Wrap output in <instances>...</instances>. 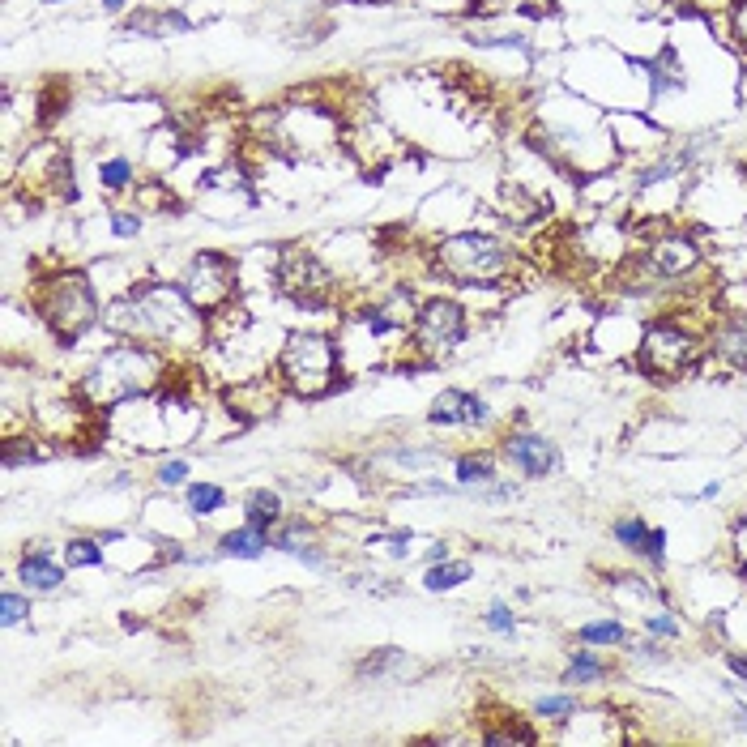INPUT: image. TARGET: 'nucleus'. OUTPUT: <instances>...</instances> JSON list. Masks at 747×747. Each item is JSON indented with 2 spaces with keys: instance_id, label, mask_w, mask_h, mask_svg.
<instances>
[{
  "instance_id": "1",
  "label": "nucleus",
  "mask_w": 747,
  "mask_h": 747,
  "mask_svg": "<svg viewBox=\"0 0 747 747\" xmlns=\"http://www.w3.org/2000/svg\"><path fill=\"white\" fill-rule=\"evenodd\" d=\"M103 325L124 342H146L158 351H184L210 338V321L188 304L180 286L133 282L116 304H107Z\"/></svg>"
},
{
  "instance_id": "2",
  "label": "nucleus",
  "mask_w": 747,
  "mask_h": 747,
  "mask_svg": "<svg viewBox=\"0 0 747 747\" xmlns=\"http://www.w3.org/2000/svg\"><path fill=\"white\" fill-rule=\"evenodd\" d=\"M167 372H171L167 351L146 346V342L116 338L86 368V376L77 380V393H82L94 410H116L124 402H141V397L158 393V389H163V380H167Z\"/></svg>"
},
{
  "instance_id": "3",
  "label": "nucleus",
  "mask_w": 747,
  "mask_h": 747,
  "mask_svg": "<svg viewBox=\"0 0 747 747\" xmlns=\"http://www.w3.org/2000/svg\"><path fill=\"white\" fill-rule=\"evenodd\" d=\"M427 269L436 278L462 286V291H491V286L513 282V274L521 269L517 248L500 240V235L487 231H457L444 235V240L432 244L427 252Z\"/></svg>"
},
{
  "instance_id": "4",
  "label": "nucleus",
  "mask_w": 747,
  "mask_h": 747,
  "mask_svg": "<svg viewBox=\"0 0 747 747\" xmlns=\"http://www.w3.org/2000/svg\"><path fill=\"white\" fill-rule=\"evenodd\" d=\"M709 325H713L709 316H696V312L654 316L641 329V342H637L641 376H649L654 385H675V380L692 376L709 351Z\"/></svg>"
},
{
  "instance_id": "5",
  "label": "nucleus",
  "mask_w": 747,
  "mask_h": 747,
  "mask_svg": "<svg viewBox=\"0 0 747 747\" xmlns=\"http://www.w3.org/2000/svg\"><path fill=\"white\" fill-rule=\"evenodd\" d=\"M30 304H35L39 321L52 329V338L60 346H77L103 325L107 304L99 295V286L86 269H56V274H43L30 291Z\"/></svg>"
},
{
  "instance_id": "6",
  "label": "nucleus",
  "mask_w": 747,
  "mask_h": 747,
  "mask_svg": "<svg viewBox=\"0 0 747 747\" xmlns=\"http://www.w3.org/2000/svg\"><path fill=\"white\" fill-rule=\"evenodd\" d=\"M274 376L282 380V389L291 397H304V402H316V397H329L351 385V376L342 368V346L329 333L316 329H295L286 333Z\"/></svg>"
},
{
  "instance_id": "7",
  "label": "nucleus",
  "mask_w": 747,
  "mask_h": 747,
  "mask_svg": "<svg viewBox=\"0 0 747 747\" xmlns=\"http://www.w3.org/2000/svg\"><path fill=\"white\" fill-rule=\"evenodd\" d=\"M274 291L282 299H291V304L308 308V312H325V308L338 304L342 282L312 248L286 244L278 252V261H274Z\"/></svg>"
},
{
  "instance_id": "8",
  "label": "nucleus",
  "mask_w": 747,
  "mask_h": 747,
  "mask_svg": "<svg viewBox=\"0 0 747 747\" xmlns=\"http://www.w3.org/2000/svg\"><path fill=\"white\" fill-rule=\"evenodd\" d=\"M466 333H470V308L462 304V299L432 295V299L419 304L415 329H410V338H406V351L415 355L419 368H432V363L453 355L457 346L466 342Z\"/></svg>"
},
{
  "instance_id": "9",
  "label": "nucleus",
  "mask_w": 747,
  "mask_h": 747,
  "mask_svg": "<svg viewBox=\"0 0 747 747\" xmlns=\"http://www.w3.org/2000/svg\"><path fill=\"white\" fill-rule=\"evenodd\" d=\"M180 291L188 295V304L210 321L214 312L231 308L235 295H240V265H235V257H227V252L205 248V252H197V257L184 265Z\"/></svg>"
},
{
  "instance_id": "10",
  "label": "nucleus",
  "mask_w": 747,
  "mask_h": 747,
  "mask_svg": "<svg viewBox=\"0 0 747 747\" xmlns=\"http://www.w3.org/2000/svg\"><path fill=\"white\" fill-rule=\"evenodd\" d=\"M641 261L654 269V278L662 282V291H671V286L688 282L696 269H701V248H696L692 235L666 227V231H658L654 240L641 248Z\"/></svg>"
},
{
  "instance_id": "11",
  "label": "nucleus",
  "mask_w": 747,
  "mask_h": 747,
  "mask_svg": "<svg viewBox=\"0 0 747 747\" xmlns=\"http://www.w3.org/2000/svg\"><path fill=\"white\" fill-rule=\"evenodd\" d=\"M500 457L517 474H526V479H551V474L560 470V444H555L551 436H543V432H526V427L504 432Z\"/></svg>"
},
{
  "instance_id": "12",
  "label": "nucleus",
  "mask_w": 747,
  "mask_h": 747,
  "mask_svg": "<svg viewBox=\"0 0 747 747\" xmlns=\"http://www.w3.org/2000/svg\"><path fill=\"white\" fill-rule=\"evenodd\" d=\"M282 380L269 372V376H252V380H240L235 389L222 393V402H227L235 427L240 423H257V419H269L278 410V397H282Z\"/></svg>"
},
{
  "instance_id": "13",
  "label": "nucleus",
  "mask_w": 747,
  "mask_h": 747,
  "mask_svg": "<svg viewBox=\"0 0 747 747\" xmlns=\"http://www.w3.org/2000/svg\"><path fill=\"white\" fill-rule=\"evenodd\" d=\"M427 423L436 427H487L491 423V406L483 393L470 389H440L427 410Z\"/></svg>"
},
{
  "instance_id": "14",
  "label": "nucleus",
  "mask_w": 747,
  "mask_h": 747,
  "mask_svg": "<svg viewBox=\"0 0 747 747\" xmlns=\"http://www.w3.org/2000/svg\"><path fill=\"white\" fill-rule=\"evenodd\" d=\"M709 351L726 368L747 372V308H735V304L718 308V321L709 325Z\"/></svg>"
},
{
  "instance_id": "15",
  "label": "nucleus",
  "mask_w": 747,
  "mask_h": 747,
  "mask_svg": "<svg viewBox=\"0 0 747 747\" xmlns=\"http://www.w3.org/2000/svg\"><path fill=\"white\" fill-rule=\"evenodd\" d=\"M65 572L69 564L65 560H56V547L52 543H35V551H22V560H18V581L26 585L30 594H52L65 585Z\"/></svg>"
},
{
  "instance_id": "16",
  "label": "nucleus",
  "mask_w": 747,
  "mask_h": 747,
  "mask_svg": "<svg viewBox=\"0 0 747 747\" xmlns=\"http://www.w3.org/2000/svg\"><path fill=\"white\" fill-rule=\"evenodd\" d=\"M269 551V530H257V526H235L218 538V555H227V560H261Z\"/></svg>"
},
{
  "instance_id": "17",
  "label": "nucleus",
  "mask_w": 747,
  "mask_h": 747,
  "mask_svg": "<svg viewBox=\"0 0 747 747\" xmlns=\"http://www.w3.org/2000/svg\"><path fill=\"white\" fill-rule=\"evenodd\" d=\"M453 474H457V487L470 491V487H483L491 479H500V453H487V449H474V453H462L453 462Z\"/></svg>"
},
{
  "instance_id": "18",
  "label": "nucleus",
  "mask_w": 747,
  "mask_h": 747,
  "mask_svg": "<svg viewBox=\"0 0 747 747\" xmlns=\"http://www.w3.org/2000/svg\"><path fill=\"white\" fill-rule=\"evenodd\" d=\"M282 517H286V513H282V491L257 487V491H248V496H244V521H248V526L274 530Z\"/></svg>"
},
{
  "instance_id": "19",
  "label": "nucleus",
  "mask_w": 747,
  "mask_h": 747,
  "mask_svg": "<svg viewBox=\"0 0 747 747\" xmlns=\"http://www.w3.org/2000/svg\"><path fill=\"white\" fill-rule=\"evenodd\" d=\"M184 508H188V517H197V521L214 517L227 508V487H218L210 479H193L184 487Z\"/></svg>"
},
{
  "instance_id": "20",
  "label": "nucleus",
  "mask_w": 747,
  "mask_h": 747,
  "mask_svg": "<svg viewBox=\"0 0 747 747\" xmlns=\"http://www.w3.org/2000/svg\"><path fill=\"white\" fill-rule=\"evenodd\" d=\"M474 577V564L470 560H440V564H427V572H423V590L427 594H449V590H457V585H466Z\"/></svg>"
},
{
  "instance_id": "21",
  "label": "nucleus",
  "mask_w": 747,
  "mask_h": 747,
  "mask_svg": "<svg viewBox=\"0 0 747 747\" xmlns=\"http://www.w3.org/2000/svg\"><path fill=\"white\" fill-rule=\"evenodd\" d=\"M316 538V521L304 517V513H295V517H282L274 530H269V547L274 551H286V555H295L304 543H312Z\"/></svg>"
},
{
  "instance_id": "22",
  "label": "nucleus",
  "mask_w": 747,
  "mask_h": 747,
  "mask_svg": "<svg viewBox=\"0 0 747 747\" xmlns=\"http://www.w3.org/2000/svg\"><path fill=\"white\" fill-rule=\"evenodd\" d=\"M500 201H504V218L517 222V227H530V222L543 214V201H538L534 193H526L521 184H513V180L500 188Z\"/></svg>"
},
{
  "instance_id": "23",
  "label": "nucleus",
  "mask_w": 747,
  "mask_h": 747,
  "mask_svg": "<svg viewBox=\"0 0 747 747\" xmlns=\"http://www.w3.org/2000/svg\"><path fill=\"white\" fill-rule=\"evenodd\" d=\"M611 675V662L590 654V649H572V658L564 666V683H577V688H585V683H602Z\"/></svg>"
},
{
  "instance_id": "24",
  "label": "nucleus",
  "mask_w": 747,
  "mask_h": 747,
  "mask_svg": "<svg viewBox=\"0 0 747 747\" xmlns=\"http://www.w3.org/2000/svg\"><path fill=\"white\" fill-rule=\"evenodd\" d=\"M359 679H389V675H406L410 671V658H406V649H376V654H368L359 666Z\"/></svg>"
},
{
  "instance_id": "25",
  "label": "nucleus",
  "mask_w": 747,
  "mask_h": 747,
  "mask_svg": "<svg viewBox=\"0 0 747 747\" xmlns=\"http://www.w3.org/2000/svg\"><path fill=\"white\" fill-rule=\"evenodd\" d=\"M577 641L581 645H594V649H615V645H628V628L619 619H590V624L577 628Z\"/></svg>"
},
{
  "instance_id": "26",
  "label": "nucleus",
  "mask_w": 747,
  "mask_h": 747,
  "mask_svg": "<svg viewBox=\"0 0 747 747\" xmlns=\"http://www.w3.org/2000/svg\"><path fill=\"white\" fill-rule=\"evenodd\" d=\"M479 739L491 743V747H504V743H538V730L526 726V718H517V713H504L500 726H487Z\"/></svg>"
},
{
  "instance_id": "27",
  "label": "nucleus",
  "mask_w": 747,
  "mask_h": 747,
  "mask_svg": "<svg viewBox=\"0 0 747 747\" xmlns=\"http://www.w3.org/2000/svg\"><path fill=\"white\" fill-rule=\"evenodd\" d=\"M188 22L180 13H158V9H146V13H133L129 18V35H167V30H184Z\"/></svg>"
},
{
  "instance_id": "28",
  "label": "nucleus",
  "mask_w": 747,
  "mask_h": 747,
  "mask_svg": "<svg viewBox=\"0 0 747 747\" xmlns=\"http://www.w3.org/2000/svg\"><path fill=\"white\" fill-rule=\"evenodd\" d=\"M534 718L555 722V726L572 722V718H577V696H568V692H560V696H538V701H534Z\"/></svg>"
},
{
  "instance_id": "29",
  "label": "nucleus",
  "mask_w": 747,
  "mask_h": 747,
  "mask_svg": "<svg viewBox=\"0 0 747 747\" xmlns=\"http://www.w3.org/2000/svg\"><path fill=\"white\" fill-rule=\"evenodd\" d=\"M99 184L107 193H124V188H137V171L129 158H107V163H99Z\"/></svg>"
},
{
  "instance_id": "30",
  "label": "nucleus",
  "mask_w": 747,
  "mask_h": 747,
  "mask_svg": "<svg viewBox=\"0 0 747 747\" xmlns=\"http://www.w3.org/2000/svg\"><path fill=\"white\" fill-rule=\"evenodd\" d=\"M65 564L69 568H99L103 564V538H69Z\"/></svg>"
},
{
  "instance_id": "31",
  "label": "nucleus",
  "mask_w": 747,
  "mask_h": 747,
  "mask_svg": "<svg viewBox=\"0 0 747 747\" xmlns=\"http://www.w3.org/2000/svg\"><path fill=\"white\" fill-rule=\"evenodd\" d=\"M137 193V201H141V210H150V214H163V210H176V201H171V193H167V184L163 180H146V184H137L133 188Z\"/></svg>"
},
{
  "instance_id": "32",
  "label": "nucleus",
  "mask_w": 747,
  "mask_h": 747,
  "mask_svg": "<svg viewBox=\"0 0 747 747\" xmlns=\"http://www.w3.org/2000/svg\"><path fill=\"white\" fill-rule=\"evenodd\" d=\"M645 534H649L645 517H615L611 521V538H615L619 547H628V551H637L645 543Z\"/></svg>"
},
{
  "instance_id": "33",
  "label": "nucleus",
  "mask_w": 747,
  "mask_h": 747,
  "mask_svg": "<svg viewBox=\"0 0 747 747\" xmlns=\"http://www.w3.org/2000/svg\"><path fill=\"white\" fill-rule=\"evenodd\" d=\"M641 628L649 632V637H658V641H679V637H683L679 615H671V611H649V615H641Z\"/></svg>"
},
{
  "instance_id": "34",
  "label": "nucleus",
  "mask_w": 747,
  "mask_h": 747,
  "mask_svg": "<svg viewBox=\"0 0 747 747\" xmlns=\"http://www.w3.org/2000/svg\"><path fill=\"white\" fill-rule=\"evenodd\" d=\"M188 474H193V462L188 457H163L158 462V470H154V483L158 487H188Z\"/></svg>"
},
{
  "instance_id": "35",
  "label": "nucleus",
  "mask_w": 747,
  "mask_h": 747,
  "mask_svg": "<svg viewBox=\"0 0 747 747\" xmlns=\"http://www.w3.org/2000/svg\"><path fill=\"white\" fill-rule=\"evenodd\" d=\"M26 615H30V590L26 594L22 590H5V594H0V624L18 628Z\"/></svg>"
},
{
  "instance_id": "36",
  "label": "nucleus",
  "mask_w": 747,
  "mask_h": 747,
  "mask_svg": "<svg viewBox=\"0 0 747 747\" xmlns=\"http://www.w3.org/2000/svg\"><path fill=\"white\" fill-rule=\"evenodd\" d=\"M645 73H649V86H654V99H658V94H666V86H679V82H683V73L675 69V56L654 60V65H649Z\"/></svg>"
},
{
  "instance_id": "37",
  "label": "nucleus",
  "mask_w": 747,
  "mask_h": 747,
  "mask_svg": "<svg viewBox=\"0 0 747 747\" xmlns=\"http://www.w3.org/2000/svg\"><path fill=\"white\" fill-rule=\"evenodd\" d=\"M483 628L487 632H500V637H513V628H517V615L508 602H491L487 615H483Z\"/></svg>"
},
{
  "instance_id": "38",
  "label": "nucleus",
  "mask_w": 747,
  "mask_h": 747,
  "mask_svg": "<svg viewBox=\"0 0 747 747\" xmlns=\"http://www.w3.org/2000/svg\"><path fill=\"white\" fill-rule=\"evenodd\" d=\"M65 107H69V90H65V86H60V82H52V86H47V90H43L39 124H56V116H60V111H65Z\"/></svg>"
},
{
  "instance_id": "39",
  "label": "nucleus",
  "mask_w": 747,
  "mask_h": 747,
  "mask_svg": "<svg viewBox=\"0 0 747 747\" xmlns=\"http://www.w3.org/2000/svg\"><path fill=\"white\" fill-rule=\"evenodd\" d=\"M637 555H641L649 568H662V564H666V530L649 526V534H645V543L637 547Z\"/></svg>"
},
{
  "instance_id": "40",
  "label": "nucleus",
  "mask_w": 747,
  "mask_h": 747,
  "mask_svg": "<svg viewBox=\"0 0 747 747\" xmlns=\"http://www.w3.org/2000/svg\"><path fill=\"white\" fill-rule=\"evenodd\" d=\"M470 496L483 500V504H508V500L517 496V487L508 483V479H491V483H483V487H470Z\"/></svg>"
},
{
  "instance_id": "41",
  "label": "nucleus",
  "mask_w": 747,
  "mask_h": 747,
  "mask_svg": "<svg viewBox=\"0 0 747 747\" xmlns=\"http://www.w3.org/2000/svg\"><path fill=\"white\" fill-rule=\"evenodd\" d=\"M137 231H141V214H133V210H111V235H116V240H133Z\"/></svg>"
},
{
  "instance_id": "42",
  "label": "nucleus",
  "mask_w": 747,
  "mask_h": 747,
  "mask_svg": "<svg viewBox=\"0 0 747 747\" xmlns=\"http://www.w3.org/2000/svg\"><path fill=\"white\" fill-rule=\"evenodd\" d=\"M730 35H735L739 47L747 52V0H735V5H730Z\"/></svg>"
},
{
  "instance_id": "43",
  "label": "nucleus",
  "mask_w": 747,
  "mask_h": 747,
  "mask_svg": "<svg viewBox=\"0 0 747 747\" xmlns=\"http://www.w3.org/2000/svg\"><path fill=\"white\" fill-rule=\"evenodd\" d=\"M637 658H649V662H666V649L658 645V637H649V641H641L637 649H632Z\"/></svg>"
},
{
  "instance_id": "44",
  "label": "nucleus",
  "mask_w": 747,
  "mask_h": 747,
  "mask_svg": "<svg viewBox=\"0 0 747 747\" xmlns=\"http://www.w3.org/2000/svg\"><path fill=\"white\" fill-rule=\"evenodd\" d=\"M726 666L747 683V654H739V649H726Z\"/></svg>"
},
{
  "instance_id": "45",
  "label": "nucleus",
  "mask_w": 747,
  "mask_h": 747,
  "mask_svg": "<svg viewBox=\"0 0 747 747\" xmlns=\"http://www.w3.org/2000/svg\"><path fill=\"white\" fill-rule=\"evenodd\" d=\"M427 564H440V560H449V543H432L427 547V555H423Z\"/></svg>"
},
{
  "instance_id": "46",
  "label": "nucleus",
  "mask_w": 747,
  "mask_h": 747,
  "mask_svg": "<svg viewBox=\"0 0 747 747\" xmlns=\"http://www.w3.org/2000/svg\"><path fill=\"white\" fill-rule=\"evenodd\" d=\"M124 5H129V0H103V9H107V13H120Z\"/></svg>"
},
{
  "instance_id": "47",
  "label": "nucleus",
  "mask_w": 747,
  "mask_h": 747,
  "mask_svg": "<svg viewBox=\"0 0 747 747\" xmlns=\"http://www.w3.org/2000/svg\"><path fill=\"white\" fill-rule=\"evenodd\" d=\"M739 726H743V730H747V709H743V713H739Z\"/></svg>"
},
{
  "instance_id": "48",
  "label": "nucleus",
  "mask_w": 747,
  "mask_h": 747,
  "mask_svg": "<svg viewBox=\"0 0 747 747\" xmlns=\"http://www.w3.org/2000/svg\"><path fill=\"white\" fill-rule=\"evenodd\" d=\"M47 5H65V0H47Z\"/></svg>"
}]
</instances>
